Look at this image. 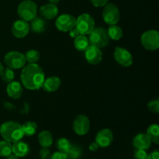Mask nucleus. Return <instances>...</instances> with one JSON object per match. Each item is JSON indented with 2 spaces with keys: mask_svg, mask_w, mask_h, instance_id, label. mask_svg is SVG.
Returning <instances> with one entry per match:
<instances>
[{
  "mask_svg": "<svg viewBox=\"0 0 159 159\" xmlns=\"http://www.w3.org/2000/svg\"><path fill=\"white\" fill-rule=\"evenodd\" d=\"M22 85L30 90H38L42 88L45 79L43 70L40 65L29 64L24 66L20 75Z\"/></svg>",
  "mask_w": 159,
  "mask_h": 159,
  "instance_id": "f257e3e1",
  "label": "nucleus"
},
{
  "mask_svg": "<svg viewBox=\"0 0 159 159\" xmlns=\"http://www.w3.org/2000/svg\"><path fill=\"white\" fill-rule=\"evenodd\" d=\"M0 134L3 139L10 143L22 140L24 136L22 125L16 121H6L0 127Z\"/></svg>",
  "mask_w": 159,
  "mask_h": 159,
  "instance_id": "f03ea898",
  "label": "nucleus"
},
{
  "mask_svg": "<svg viewBox=\"0 0 159 159\" xmlns=\"http://www.w3.org/2000/svg\"><path fill=\"white\" fill-rule=\"evenodd\" d=\"M17 13L20 19L24 21H31L37 16V6L31 0H24L21 2L17 8Z\"/></svg>",
  "mask_w": 159,
  "mask_h": 159,
  "instance_id": "7ed1b4c3",
  "label": "nucleus"
},
{
  "mask_svg": "<svg viewBox=\"0 0 159 159\" xmlns=\"http://www.w3.org/2000/svg\"><path fill=\"white\" fill-rule=\"evenodd\" d=\"M89 35V37L88 39L89 44L99 48H104L110 42V37L107 34V30L102 27H95Z\"/></svg>",
  "mask_w": 159,
  "mask_h": 159,
  "instance_id": "20e7f679",
  "label": "nucleus"
},
{
  "mask_svg": "<svg viewBox=\"0 0 159 159\" xmlns=\"http://www.w3.org/2000/svg\"><path fill=\"white\" fill-rule=\"evenodd\" d=\"M75 28L79 34L89 35L95 28V20L91 15L82 13L76 19Z\"/></svg>",
  "mask_w": 159,
  "mask_h": 159,
  "instance_id": "39448f33",
  "label": "nucleus"
},
{
  "mask_svg": "<svg viewBox=\"0 0 159 159\" xmlns=\"http://www.w3.org/2000/svg\"><path fill=\"white\" fill-rule=\"evenodd\" d=\"M141 42L148 51H156L159 48V33L155 30L146 31L141 36Z\"/></svg>",
  "mask_w": 159,
  "mask_h": 159,
  "instance_id": "423d86ee",
  "label": "nucleus"
},
{
  "mask_svg": "<svg viewBox=\"0 0 159 159\" xmlns=\"http://www.w3.org/2000/svg\"><path fill=\"white\" fill-rule=\"evenodd\" d=\"M4 62L12 69H20L25 66L26 58L24 54L18 51H9L5 55Z\"/></svg>",
  "mask_w": 159,
  "mask_h": 159,
  "instance_id": "0eeeda50",
  "label": "nucleus"
},
{
  "mask_svg": "<svg viewBox=\"0 0 159 159\" xmlns=\"http://www.w3.org/2000/svg\"><path fill=\"white\" fill-rule=\"evenodd\" d=\"M120 18V10L116 5L113 3H107L103 6L102 19L108 25H114L119 22Z\"/></svg>",
  "mask_w": 159,
  "mask_h": 159,
  "instance_id": "6e6552de",
  "label": "nucleus"
},
{
  "mask_svg": "<svg viewBox=\"0 0 159 159\" xmlns=\"http://www.w3.org/2000/svg\"><path fill=\"white\" fill-rule=\"evenodd\" d=\"M76 19L70 14H62L59 16L55 21V26L59 31L69 32L75 27Z\"/></svg>",
  "mask_w": 159,
  "mask_h": 159,
  "instance_id": "1a4fd4ad",
  "label": "nucleus"
},
{
  "mask_svg": "<svg viewBox=\"0 0 159 159\" xmlns=\"http://www.w3.org/2000/svg\"><path fill=\"white\" fill-rule=\"evenodd\" d=\"M114 60L123 67H130L133 64V57L130 51L121 47H116L113 52Z\"/></svg>",
  "mask_w": 159,
  "mask_h": 159,
  "instance_id": "9d476101",
  "label": "nucleus"
},
{
  "mask_svg": "<svg viewBox=\"0 0 159 159\" xmlns=\"http://www.w3.org/2000/svg\"><path fill=\"white\" fill-rule=\"evenodd\" d=\"M73 130L79 136L85 135L90 128V121L85 115H78L73 121Z\"/></svg>",
  "mask_w": 159,
  "mask_h": 159,
  "instance_id": "9b49d317",
  "label": "nucleus"
},
{
  "mask_svg": "<svg viewBox=\"0 0 159 159\" xmlns=\"http://www.w3.org/2000/svg\"><path fill=\"white\" fill-rule=\"evenodd\" d=\"M113 141V134L109 128H103L99 130L96 135V141L99 147L107 148L111 145Z\"/></svg>",
  "mask_w": 159,
  "mask_h": 159,
  "instance_id": "f8f14e48",
  "label": "nucleus"
},
{
  "mask_svg": "<svg viewBox=\"0 0 159 159\" xmlns=\"http://www.w3.org/2000/svg\"><path fill=\"white\" fill-rule=\"evenodd\" d=\"M85 57L87 61L93 65H98L102 59V53L100 48L89 45L85 51Z\"/></svg>",
  "mask_w": 159,
  "mask_h": 159,
  "instance_id": "ddd939ff",
  "label": "nucleus"
},
{
  "mask_svg": "<svg viewBox=\"0 0 159 159\" xmlns=\"http://www.w3.org/2000/svg\"><path fill=\"white\" fill-rule=\"evenodd\" d=\"M30 26L26 21L19 20L14 22L12 26V34L16 38H23L28 34Z\"/></svg>",
  "mask_w": 159,
  "mask_h": 159,
  "instance_id": "4468645a",
  "label": "nucleus"
},
{
  "mask_svg": "<svg viewBox=\"0 0 159 159\" xmlns=\"http://www.w3.org/2000/svg\"><path fill=\"white\" fill-rule=\"evenodd\" d=\"M40 17L43 20H51L55 18L58 14V8L56 5L52 4V3H48L40 8L39 10Z\"/></svg>",
  "mask_w": 159,
  "mask_h": 159,
  "instance_id": "2eb2a0df",
  "label": "nucleus"
},
{
  "mask_svg": "<svg viewBox=\"0 0 159 159\" xmlns=\"http://www.w3.org/2000/svg\"><path fill=\"white\" fill-rule=\"evenodd\" d=\"M152 141L147 134H138L133 140V145L136 149L147 150L151 147Z\"/></svg>",
  "mask_w": 159,
  "mask_h": 159,
  "instance_id": "dca6fc26",
  "label": "nucleus"
},
{
  "mask_svg": "<svg viewBox=\"0 0 159 159\" xmlns=\"http://www.w3.org/2000/svg\"><path fill=\"white\" fill-rule=\"evenodd\" d=\"M23 92V86L21 84L18 82H9L6 87V93L8 96L10 98H12L14 99H17L20 98Z\"/></svg>",
  "mask_w": 159,
  "mask_h": 159,
  "instance_id": "f3484780",
  "label": "nucleus"
},
{
  "mask_svg": "<svg viewBox=\"0 0 159 159\" xmlns=\"http://www.w3.org/2000/svg\"><path fill=\"white\" fill-rule=\"evenodd\" d=\"M61 85V79L57 76H51L44 79L42 89L48 93L57 91Z\"/></svg>",
  "mask_w": 159,
  "mask_h": 159,
  "instance_id": "a211bd4d",
  "label": "nucleus"
},
{
  "mask_svg": "<svg viewBox=\"0 0 159 159\" xmlns=\"http://www.w3.org/2000/svg\"><path fill=\"white\" fill-rule=\"evenodd\" d=\"M12 144V154L18 158H23L29 154L30 147L27 143L20 140Z\"/></svg>",
  "mask_w": 159,
  "mask_h": 159,
  "instance_id": "6ab92c4d",
  "label": "nucleus"
},
{
  "mask_svg": "<svg viewBox=\"0 0 159 159\" xmlns=\"http://www.w3.org/2000/svg\"><path fill=\"white\" fill-rule=\"evenodd\" d=\"M47 27V23L45 22V20H43L42 17H37L31 20L30 26V29L36 34H41L44 32Z\"/></svg>",
  "mask_w": 159,
  "mask_h": 159,
  "instance_id": "aec40b11",
  "label": "nucleus"
},
{
  "mask_svg": "<svg viewBox=\"0 0 159 159\" xmlns=\"http://www.w3.org/2000/svg\"><path fill=\"white\" fill-rule=\"evenodd\" d=\"M38 141L42 148H49L53 144L52 134L48 130H43L38 135Z\"/></svg>",
  "mask_w": 159,
  "mask_h": 159,
  "instance_id": "412c9836",
  "label": "nucleus"
},
{
  "mask_svg": "<svg viewBox=\"0 0 159 159\" xmlns=\"http://www.w3.org/2000/svg\"><path fill=\"white\" fill-rule=\"evenodd\" d=\"M74 45L76 50L79 51H85V49L89 46V41L85 35L79 34L74 39Z\"/></svg>",
  "mask_w": 159,
  "mask_h": 159,
  "instance_id": "4be33fe9",
  "label": "nucleus"
},
{
  "mask_svg": "<svg viewBox=\"0 0 159 159\" xmlns=\"http://www.w3.org/2000/svg\"><path fill=\"white\" fill-rule=\"evenodd\" d=\"M107 30L110 39H112V40H119L122 38L123 30L122 29L116 24L110 25Z\"/></svg>",
  "mask_w": 159,
  "mask_h": 159,
  "instance_id": "5701e85b",
  "label": "nucleus"
},
{
  "mask_svg": "<svg viewBox=\"0 0 159 159\" xmlns=\"http://www.w3.org/2000/svg\"><path fill=\"white\" fill-rule=\"evenodd\" d=\"M147 135L149 137L152 142L155 144H159V127L158 124H152L147 129Z\"/></svg>",
  "mask_w": 159,
  "mask_h": 159,
  "instance_id": "b1692460",
  "label": "nucleus"
},
{
  "mask_svg": "<svg viewBox=\"0 0 159 159\" xmlns=\"http://www.w3.org/2000/svg\"><path fill=\"white\" fill-rule=\"evenodd\" d=\"M11 154H12V143L5 141V140L0 141V157L6 158Z\"/></svg>",
  "mask_w": 159,
  "mask_h": 159,
  "instance_id": "393cba45",
  "label": "nucleus"
},
{
  "mask_svg": "<svg viewBox=\"0 0 159 159\" xmlns=\"http://www.w3.org/2000/svg\"><path fill=\"white\" fill-rule=\"evenodd\" d=\"M22 129L24 135L26 136H33L36 134L37 129V125L35 122L33 121H28L22 125Z\"/></svg>",
  "mask_w": 159,
  "mask_h": 159,
  "instance_id": "a878e982",
  "label": "nucleus"
},
{
  "mask_svg": "<svg viewBox=\"0 0 159 159\" xmlns=\"http://www.w3.org/2000/svg\"><path fill=\"white\" fill-rule=\"evenodd\" d=\"M71 145H72L71 143L67 138H59L57 141V142H56V147H57L58 152H63L65 154L68 152V151L69 150Z\"/></svg>",
  "mask_w": 159,
  "mask_h": 159,
  "instance_id": "bb28decb",
  "label": "nucleus"
},
{
  "mask_svg": "<svg viewBox=\"0 0 159 159\" xmlns=\"http://www.w3.org/2000/svg\"><path fill=\"white\" fill-rule=\"evenodd\" d=\"M24 56L26 58V61L29 64L37 63L40 57V53L36 50H30V51H26Z\"/></svg>",
  "mask_w": 159,
  "mask_h": 159,
  "instance_id": "cd10ccee",
  "label": "nucleus"
},
{
  "mask_svg": "<svg viewBox=\"0 0 159 159\" xmlns=\"http://www.w3.org/2000/svg\"><path fill=\"white\" fill-rule=\"evenodd\" d=\"M65 155L67 159H79L82 155V148L77 145H71Z\"/></svg>",
  "mask_w": 159,
  "mask_h": 159,
  "instance_id": "c85d7f7f",
  "label": "nucleus"
},
{
  "mask_svg": "<svg viewBox=\"0 0 159 159\" xmlns=\"http://www.w3.org/2000/svg\"><path fill=\"white\" fill-rule=\"evenodd\" d=\"M1 77L2 79L5 82L9 83V82H12L14 78H15V74H14L13 69L9 68V67H7V68H3L2 72L1 74Z\"/></svg>",
  "mask_w": 159,
  "mask_h": 159,
  "instance_id": "c756f323",
  "label": "nucleus"
},
{
  "mask_svg": "<svg viewBox=\"0 0 159 159\" xmlns=\"http://www.w3.org/2000/svg\"><path fill=\"white\" fill-rule=\"evenodd\" d=\"M148 108L152 113H159V101L158 99L152 100L148 104Z\"/></svg>",
  "mask_w": 159,
  "mask_h": 159,
  "instance_id": "7c9ffc66",
  "label": "nucleus"
},
{
  "mask_svg": "<svg viewBox=\"0 0 159 159\" xmlns=\"http://www.w3.org/2000/svg\"><path fill=\"white\" fill-rule=\"evenodd\" d=\"M148 155V153L146 152V150H143V149H136V150H135V159H147Z\"/></svg>",
  "mask_w": 159,
  "mask_h": 159,
  "instance_id": "2f4dec72",
  "label": "nucleus"
},
{
  "mask_svg": "<svg viewBox=\"0 0 159 159\" xmlns=\"http://www.w3.org/2000/svg\"><path fill=\"white\" fill-rule=\"evenodd\" d=\"M51 155V152L48 148H42L39 152V157L40 159H49Z\"/></svg>",
  "mask_w": 159,
  "mask_h": 159,
  "instance_id": "473e14b6",
  "label": "nucleus"
},
{
  "mask_svg": "<svg viewBox=\"0 0 159 159\" xmlns=\"http://www.w3.org/2000/svg\"><path fill=\"white\" fill-rule=\"evenodd\" d=\"M90 2L95 7H103L108 3L109 0H90Z\"/></svg>",
  "mask_w": 159,
  "mask_h": 159,
  "instance_id": "72a5a7b5",
  "label": "nucleus"
},
{
  "mask_svg": "<svg viewBox=\"0 0 159 159\" xmlns=\"http://www.w3.org/2000/svg\"><path fill=\"white\" fill-rule=\"evenodd\" d=\"M49 159H67V157L66 155L63 152H56L52 155H51Z\"/></svg>",
  "mask_w": 159,
  "mask_h": 159,
  "instance_id": "f704fd0d",
  "label": "nucleus"
},
{
  "mask_svg": "<svg viewBox=\"0 0 159 159\" xmlns=\"http://www.w3.org/2000/svg\"><path fill=\"white\" fill-rule=\"evenodd\" d=\"M79 34H79V32L78 31V30L76 29L75 27L73 28L72 30H71L69 31V35H70V37H71V38L75 39L76 37H78Z\"/></svg>",
  "mask_w": 159,
  "mask_h": 159,
  "instance_id": "c9c22d12",
  "label": "nucleus"
},
{
  "mask_svg": "<svg viewBox=\"0 0 159 159\" xmlns=\"http://www.w3.org/2000/svg\"><path fill=\"white\" fill-rule=\"evenodd\" d=\"M147 159H159V152L158 151H155L152 152L150 155H148Z\"/></svg>",
  "mask_w": 159,
  "mask_h": 159,
  "instance_id": "e433bc0d",
  "label": "nucleus"
},
{
  "mask_svg": "<svg viewBox=\"0 0 159 159\" xmlns=\"http://www.w3.org/2000/svg\"><path fill=\"white\" fill-rule=\"evenodd\" d=\"M99 148V145H98L97 143H96V141L91 143V144H89V149L90 151H92V152H96V150H98Z\"/></svg>",
  "mask_w": 159,
  "mask_h": 159,
  "instance_id": "4c0bfd02",
  "label": "nucleus"
},
{
  "mask_svg": "<svg viewBox=\"0 0 159 159\" xmlns=\"http://www.w3.org/2000/svg\"><path fill=\"white\" fill-rule=\"evenodd\" d=\"M6 159H19V158L16 156V155H14V154H11L10 155L6 157Z\"/></svg>",
  "mask_w": 159,
  "mask_h": 159,
  "instance_id": "58836bf2",
  "label": "nucleus"
},
{
  "mask_svg": "<svg viewBox=\"0 0 159 159\" xmlns=\"http://www.w3.org/2000/svg\"><path fill=\"white\" fill-rule=\"evenodd\" d=\"M48 1L50 2V3H52V4L57 5V3L60 2V0H48Z\"/></svg>",
  "mask_w": 159,
  "mask_h": 159,
  "instance_id": "ea45409f",
  "label": "nucleus"
},
{
  "mask_svg": "<svg viewBox=\"0 0 159 159\" xmlns=\"http://www.w3.org/2000/svg\"><path fill=\"white\" fill-rule=\"evenodd\" d=\"M3 65H2V64L1 63V62H0V77H1V74H2V70H3Z\"/></svg>",
  "mask_w": 159,
  "mask_h": 159,
  "instance_id": "a19ab883",
  "label": "nucleus"
}]
</instances>
